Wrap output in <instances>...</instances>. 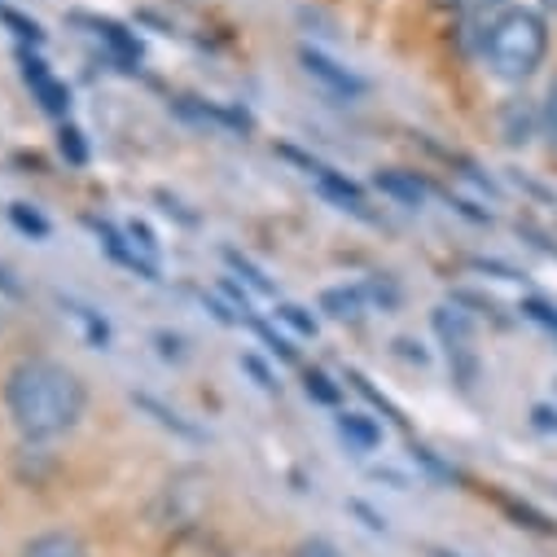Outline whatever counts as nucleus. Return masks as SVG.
Segmentation results:
<instances>
[{
  "label": "nucleus",
  "instance_id": "nucleus-14",
  "mask_svg": "<svg viewBox=\"0 0 557 557\" xmlns=\"http://www.w3.org/2000/svg\"><path fill=\"white\" fill-rule=\"evenodd\" d=\"M276 317H282L295 334H304V338H317V317H308L299 304H282V308H276Z\"/></svg>",
  "mask_w": 557,
  "mask_h": 557
},
{
  "label": "nucleus",
  "instance_id": "nucleus-21",
  "mask_svg": "<svg viewBox=\"0 0 557 557\" xmlns=\"http://www.w3.org/2000/svg\"><path fill=\"white\" fill-rule=\"evenodd\" d=\"M0 295H5V299H23V282H18V276L5 263H0Z\"/></svg>",
  "mask_w": 557,
  "mask_h": 557
},
{
  "label": "nucleus",
  "instance_id": "nucleus-17",
  "mask_svg": "<svg viewBox=\"0 0 557 557\" xmlns=\"http://www.w3.org/2000/svg\"><path fill=\"white\" fill-rule=\"evenodd\" d=\"M304 382H308V395H312V399H321V404H338V386H334L321 369H312Z\"/></svg>",
  "mask_w": 557,
  "mask_h": 557
},
{
  "label": "nucleus",
  "instance_id": "nucleus-11",
  "mask_svg": "<svg viewBox=\"0 0 557 557\" xmlns=\"http://www.w3.org/2000/svg\"><path fill=\"white\" fill-rule=\"evenodd\" d=\"M500 123H505V141L509 146H527L531 141V110H527V101H509Z\"/></svg>",
  "mask_w": 557,
  "mask_h": 557
},
{
  "label": "nucleus",
  "instance_id": "nucleus-23",
  "mask_svg": "<svg viewBox=\"0 0 557 557\" xmlns=\"http://www.w3.org/2000/svg\"><path fill=\"white\" fill-rule=\"evenodd\" d=\"M522 312H527V317H535L540 325H548V330H557V312H553V308H544V304H527Z\"/></svg>",
  "mask_w": 557,
  "mask_h": 557
},
{
  "label": "nucleus",
  "instance_id": "nucleus-10",
  "mask_svg": "<svg viewBox=\"0 0 557 557\" xmlns=\"http://www.w3.org/2000/svg\"><path fill=\"white\" fill-rule=\"evenodd\" d=\"M321 308L334 317V321H356L364 312V295L360 290H325L321 295Z\"/></svg>",
  "mask_w": 557,
  "mask_h": 557
},
{
  "label": "nucleus",
  "instance_id": "nucleus-18",
  "mask_svg": "<svg viewBox=\"0 0 557 557\" xmlns=\"http://www.w3.org/2000/svg\"><path fill=\"white\" fill-rule=\"evenodd\" d=\"M290 557H343V553H338V544H330V540L312 535V540L295 544V553H290Z\"/></svg>",
  "mask_w": 557,
  "mask_h": 557
},
{
  "label": "nucleus",
  "instance_id": "nucleus-4",
  "mask_svg": "<svg viewBox=\"0 0 557 557\" xmlns=\"http://www.w3.org/2000/svg\"><path fill=\"white\" fill-rule=\"evenodd\" d=\"M299 62H304V71H308L325 92H334V97H360V92L369 88L360 75H351L347 66H338L334 58H325L321 49H299Z\"/></svg>",
  "mask_w": 557,
  "mask_h": 557
},
{
  "label": "nucleus",
  "instance_id": "nucleus-9",
  "mask_svg": "<svg viewBox=\"0 0 557 557\" xmlns=\"http://www.w3.org/2000/svg\"><path fill=\"white\" fill-rule=\"evenodd\" d=\"M338 435H343L351 448H360V453H373L377 440H382V431L369 422L364 412H343V417H338Z\"/></svg>",
  "mask_w": 557,
  "mask_h": 557
},
{
  "label": "nucleus",
  "instance_id": "nucleus-7",
  "mask_svg": "<svg viewBox=\"0 0 557 557\" xmlns=\"http://www.w3.org/2000/svg\"><path fill=\"white\" fill-rule=\"evenodd\" d=\"M23 75H27V84L36 88V97H40V106L49 110V114H66V106H71V97H66V88L49 75V66L40 62V58H32V53H23Z\"/></svg>",
  "mask_w": 557,
  "mask_h": 557
},
{
  "label": "nucleus",
  "instance_id": "nucleus-13",
  "mask_svg": "<svg viewBox=\"0 0 557 557\" xmlns=\"http://www.w3.org/2000/svg\"><path fill=\"white\" fill-rule=\"evenodd\" d=\"M224 259H228V263H233V268H237V272H242V276H246V282H250V286H255V290H259V295H276V286H272V282H268V276H263V272H259V268H255V263H250V259H242V255H237V250H224Z\"/></svg>",
  "mask_w": 557,
  "mask_h": 557
},
{
  "label": "nucleus",
  "instance_id": "nucleus-5",
  "mask_svg": "<svg viewBox=\"0 0 557 557\" xmlns=\"http://www.w3.org/2000/svg\"><path fill=\"white\" fill-rule=\"evenodd\" d=\"M286 159H299V163H308L312 172H317V185H321V194L325 198H334L343 211H351V215H369V207H364V194L347 181V176H338L334 168H325V163H312V159H304V154H295V150H286Z\"/></svg>",
  "mask_w": 557,
  "mask_h": 557
},
{
  "label": "nucleus",
  "instance_id": "nucleus-6",
  "mask_svg": "<svg viewBox=\"0 0 557 557\" xmlns=\"http://www.w3.org/2000/svg\"><path fill=\"white\" fill-rule=\"evenodd\" d=\"M373 185H377L391 202H399V207H422V202L431 198L426 181L417 176V172H404V168H386V172H377Z\"/></svg>",
  "mask_w": 557,
  "mask_h": 557
},
{
  "label": "nucleus",
  "instance_id": "nucleus-22",
  "mask_svg": "<svg viewBox=\"0 0 557 557\" xmlns=\"http://www.w3.org/2000/svg\"><path fill=\"white\" fill-rule=\"evenodd\" d=\"M242 369H250V373H255V382H259L263 391H276V382H272V373H268V369H263V364H259L255 356H242Z\"/></svg>",
  "mask_w": 557,
  "mask_h": 557
},
{
  "label": "nucleus",
  "instance_id": "nucleus-26",
  "mask_svg": "<svg viewBox=\"0 0 557 557\" xmlns=\"http://www.w3.org/2000/svg\"><path fill=\"white\" fill-rule=\"evenodd\" d=\"M544 5H548V10H557V0H544Z\"/></svg>",
  "mask_w": 557,
  "mask_h": 557
},
{
  "label": "nucleus",
  "instance_id": "nucleus-27",
  "mask_svg": "<svg viewBox=\"0 0 557 557\" xmlns=\"http://www.w3.org/2000/svg\"><path fill=\"white\" fill-rule=\"evenodd\" d=\"M0 330H5V312H0Z\"/></svg>",
  "mask_w": 557,
  "mask_h": 557
},
{
  "label": "nucleus",
  "instance_id": "nucleus-20",
  "mask_svg": "<svg viewBox=\"0 0 557 557\" xmlns=\"http://www.w3.org/2000/svg\"><path fill=\"white\" fill-rule=\"evenodd\" d=\"M0 18H5V23H10V27L23 36V40H40V27H36V23H27L23 14H14V10H0Z\"/></svg>",
  "mask_w": 557,
  "mask_h": 557
},
{
  "label": "nucleus",
  "instance_id": "nucleus-24",
  "mask_svg": "<svg viewBox=\"0 0 557 557\" xmlns=\"http://www.w3.org/2000/svg\"><path fill=\"white\" fill-rule=\"evenodd\" d=\"M535 426H544V431H553V426H557V412L540 404V408H535Z\"/></svg>",
  "mask_w": 557,
  "mask_h": 557
},
{
  "label": "nucleus",
  "instance_id": "nucleus-1",
  "mask_svg": "<svg viewBox=\"0 0 557 557\" xmlns=\"http://www.w3.org/2000/svg\"><path fill=\"white\" fill-rule=\"evenodd\" d=\"M5 404L14 426L27 440H53L66 435L88 404V391L79 373H71L58 360H23L5 382Z\"/></svg>",
  "mask_w": 557,
  "mask_h": 557
},
{
  "label": "nucleus",
  "instance_id": "nucleus-16",
  "mask_svg": "<svg viewBox=\"0 0 557 557\" xmlns=\"http://www.w3.org/2000/svg\"><path fill=\"white\" fill-rule=\"evenodd\" d=\"M540 127H544V141L557 146V79L548 84V97L540 106Z\"/></svg>",
  "mask_w": 557,
  "mask_h": 557
},
{
  "label": "nucleus",
  "instance_id": "nucleus-3",
  "mask_svg": "<svg viewBox=\"0 0 557 557\" xmlns=\"http://www.w3.org/2000/svg\"><path fill=\"white\" fill-rule=\"evenodd\" d=\"M435 334L448 351V369L453 377L470 391L479 382V351H474V325L461 308H435Z\"/></svg>",
  "mask_w": 557,
  "mask_h": 557
},
{
  "label": "nucleus",
  "instance_id": "nucleus-25",
  "mask_svg": "<svg viewBox=\"0 0 557 557\" xmlns=\"http://www.w3.org/2000/svg\"><path fill=\"white\" fill-rule=\"evenodd\" d=\"M500 5V0H470V10H474V18H487L492 10Z\"/></svg>",
  "mask_w": 557,
  "mask_h": 557
},
{
  "label": "nucleus",
  "instance_id": "nucleus-19",
  "mask_svg": "<svg viewBox=\"0 0 557 557\" xmlns=\"http://www.w3.org/2000/svg\"><path fill=\"white\" fill-rule=\"evenodd\" d=\"M62 154H66L71 163H84V159H88V150H84V141H79L75 127H62Z\"/></svg>",
  "mask_w": 557,
  "mask_h": 557
},
{
  "label": "nucleus",
  "instance_id": "nucleus-15",
  "mask_svg": "<svg viewBox=\"0 0 557 557\" xmlns=\"http://www.w3.org/2000/svg\"><path fill=\"white\" fill-rule=\"evenodd\" d=\"M10 215H14V224H18L23 233H32V237H49V224H45V215H36L27 202H14V207H10Z\"/></svg>",
  "mask_w": 557,
  "mask_h": 557
},
{
  "label": "nucleus",
  "instance_id": "nucleus-12",
  "mask_svg": "<svg viewBox=\"0 0 557 557\" xmlns=\"http://www.w3.org/2000/svg\"><path fill=\"white\" fill-rule=\"evenodd\" d=\"M136 404H141L146 412H154L159 422H163V426H172L176 435H185V440H202V435H198V431H194L189 422H181V417H176V412H172L168 404H159V399H150V395H136Z\"/></svg>",
  "mask_w": 557,
  "mask_h": 557
},
{
  "label": "nucleus",
  "instance_id": "nucleus-2",
  "mask_svg": "<svg viewBox=\"0 0 557 557\" xmlns=\"http://www.w3.org/2000/svg\"><path fill=\"white\" fill-rule=\"evenodd\" d=\"M544 53H548V27L531 10H505L483 32V58L509 84H522L527 75H535Z\"/></svg>",
  "mask_w": 557,
  "mask_h": 557
},
{
  "label": "nucleus",
  "instance_id": "nucleus-8",
  "mask_svg": "<svg viewBox=\"0 0 557 557\" xmlns=\"http://www.w3.org/2000/svg\"><path fill=\"white\" fill-rule=\"evenodd\" d=\"M18 557H92V553L75 531H45V535L27 540Z\"/></svg>",
  "mask_w": 557,
  "mask_h": 557
}]
</instances>
